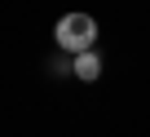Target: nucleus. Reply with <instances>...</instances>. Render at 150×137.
I'll use <instances>...</instances> for the list:
<instances>
[{
    "instance_id": "nucleus-1",
    "label": "nucleus",
    "mask_w": 150,
    "mask_h": 137,
    "mask_svg": "<svg viewBox=\"0 0 150 137\" xmlns=\"http://www.w3.org/2000/svg\"><path fill=\"white\" fill-rule=\"evenodd\" d=\"M53 35H57V49H66V53H88L97 40V22H93V13H66V18H57Z\"/></svg>"
},
{
    "instance_id": "nucleus-2",
    "label": "nucleus",
    "mask_w": 150,
    "mask_h": 137,
    "mask_svg": "<svg viewBox=\"0 0 150 137\" xmlns=\"http://www.w3.org/2000/svg\"><path fill=\"white\" fill-rule=\"evenodd\" d=\"M75 75H80V80H97L102 75V57L88 49V53H75Z\"/></svg>"
}]
</instances>
